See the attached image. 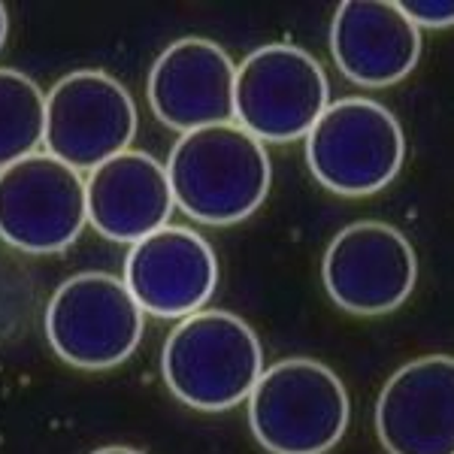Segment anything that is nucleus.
Returning a JSON list of instances; mask_svg holds the SVG:
<instances>
[{"label": "nucleus", "mask_w": 454, "mask_h": 454, "mask_svg": "<svg viewBox=\"0 0 454 454\" xmlns=\"http://www.w3.org/2000/svg\"><path fill=\"white\" fill-rule=\"evenodd\" d=\"M331 106V85L306 49L267 43L237 67L233 121L261 143L306 140Z\"/></svg>", "instance_id": "39448f33"}, {"label": "nucleus", "mask_w": 454, "mask_h": 454, "mask_svg": "<svg viewBox=\"0 0 454 454\" xmlns=\"http://www.w3.org/2000/svg\"><path fill=\"white\" fill-rule=\"evenodd\" d=\"M6 34H10V19H6V6L0 4V49L6 43Z\"/></svg>", "instance_id": "a211bd4d"}, {"label": "nucleus", "mask_w": 454, "mask_h": 454, "mask_svg": "<svg viewBox=\"0 0 454 454\" xmlns=\"http://www.w3.org/2000/svg\"><path fill=\"white\" fill-rule=\"evenodd\" d=\"M327 297L351 315L400 309L419 282V258L406 233L385 222H355L331 239L321 261Z\"/></svg>", "instance_id": "1a4fd4ad"}, {"label": "nucleus", "mask_w": 454, "mask_h": 454, "mask_svg": "<svg viewBox=\"0 0 454 454\" xmlns=\"http://www.w3.org/2000/svg\"><path fill=\"white\" fill-rule=\"evenodd\" d=\"M263 370L258 333L224 309H200L182 318L160 351L164 385L197 412H227L248 403Z\"/></svg>", "instance_id": "f03ea898"}, {"label": "nucleus", "mask_w": 454, "mask_h": 454, "mask_svg": "<svg viewBox=\"0 0 454 454\" xmlns=\"http://www.w3.org/2000/svg\"><path fill=\"white\" fill-rule=\"evenodd\" d=\"M149 106L179 134L233 121L237 64L207 36L173 40L149 73Z\"/></svg>", "instance_id": "9d476101"}, {"label": "nucleus", "mask_w": 454, "mask_h": 454, "mask_svg": "<svg viewBox=\"0 0 454 454\" xmlns=\"http://www.w3.org/2000/svg\"><path fill=\"white\" fill-rule=\"evenodd\" d=\"M400 10L406 12L415 27H451L454 25V0H403Z\"/></svg>", "instance_id": "dca6fc26"}, {"label": "nucleus", "mask_w": 454, "mask_h": 454, "mask_svg": "<svg viewBox=\"0 0 454 454\" xmlns=\"http://www.w3.org/2000/svg\"><path fill=\"white\" fill-rule=\"evenodd\" d=\"M137 106L130 91L104 70H76L46 94L43 149L73 170H98L130 149Z\"/></svg>", "instance_id": "0eeeda50"}, {"label": "nucleus", "mask_w": 454, "mask_h": 454, "mask_svg": "<svg viewBox=\"0 0 454 454\" xmlns=\"http://www.w3.org/2000/svg\"><path fill=\"white\" fill-rule=\"evenodd\" d=\"M167 176L176 207L188 218L227 227L261 209L273 167L261 140L227 121L182 134L167 158Z\"/></svg>", "instance_id": "f257e3e1"}, {"label": "nucleus", "mask_w": 454, "mask_h": 454, "mask_svg": "<svg viewBox=\"0 0 454 454\" xmlns=\"http://www.w3.org/2000/svg\"><path fill=\"white\" fill-rule=\"evenodd\" d=\"M331 55L348 82L385 88L406 79L421 58V31L391 0H346L331 21Z\"/></svg>", "instance_id": "4468645a"}, {"label": "nucleus", "mask_w": 454, "mask_h": 454, "mask_svg": "<svg viewBox=\"0 0 454 454\" xmlns=\"http://www.w3.org/2000/svg\"><path fill=\"white\" fill-rule=\"evenodd\" d=\"M91 454H143V451L128 449V445H106V449H98V451H91Z\"/></svg>", "instance_id": "f3484780"}, {"label": "nucleus", "mask_w": 454, "mask_h": 454, "mask_svg": "<svg viewBox=\"0 0 454 454\" xmlns=\"http://www.w3.org/2000/svg\"><path fill=\"white\" fill-rule=\"evenodd\" d=\"M88 224L109 243H130L164 231L176 209L167 164L149 152H121L85 179Z\"/></svg>", "instance_id": "ddd939ff"}, {"label": "nucleus", "mask_w": 454, "mask_h": 454, "mask_svg": "<svg viewBox=\"0 0 454 454\" xmlns=\"http://www.w3.org/2000/svg\"><path fill=\"white\" fill-rule=\"evenodd\" d=\"M376 434L387 454H454V355L415 357L387 379Z\"/></svg>", "instance_id": "f8f14e48"}, {"label": "nucleus", "mask_w": 454, "mask_h": 454, "mask_svg": "<svg viewBox=\"0 0 454 454\" xmlns=\"http://www.w3.org/2000/svg\"><path fill=\"white\" fill-rule=\"evenodd\" d=\"M406 160L397 115L370 98H346L325 109L306 134V164L318 185L342 197H370L391 185Z\"/></svg>", "instance_id": "20e7f679"}, {"label": "nucleus", "mask_w": 454, "mask_h": 454, "mask_svg": "<svg viewBox=\"0 0 454 454\" xmlns=\"http://www.w3.org/2000/svg\"><path fill=\"white\" fill-rule=\"evenodd\" d=\"M145 312L113 273L70 276L46 306V340L64 364L113 370L140 348Z\"/></svg>", "instance_id": "423d86ee"}, {"label": "nucleus", "mask_w": 454, "mask_h": 454, "mask_svg": "<svg viewBox=\"0 0 454 454\" xmlns=\"http://www.w3.org/2000/svg\"><path fill=\"white\" fill-rule=\"evenodd\" d=\"M88 224L85 179L49 152L0 170V239L27 254H58Z\"/></svg>", "instance_id": "6e6552de"}, {"label": "nucleus", "mask_w": 454, "mask_h": 454, "mask_svg": "<svg viewBox=\"0 0 454 454\" xmlns=\"http://www.w3.org/2000/svg\"><path fill=\"white\" fill-rule=\"evenodd\" d=\"M124 285L143 312L155 318H188L207 309L218 288L215 248L192 227L167 224L130 246Z\"/></svg>", "instance_id": "9b49d317"}, {"label": "nucleus", "mask_w": 454, "mask_h": 454, "mask_svg": "<svg viewBox=\"0 0 454 454\" xmlns=\"http://www.w3.org/2000/svg\"><path fill=\"white\" fill-rule=\"evenodd\" d=\"M46 140V94L31 76L0 67V170L36 155Z\"/></svg>", "instance_id": "2eb2a0df"}, {"label": "nucleus", "mask_w": 454, "mask_h": 454, "mask_svg": "<svg viewBox=\"0 0 454 454\" xmlns=\"http://www.w3.org/2000/svg\"><path fill=\"white\" fill-rule=\"evenodd\" d=\"M348 391L315 357H285L263 370L248 397V427L270 454H327L348 430Z\"/></svg>", "instance_id": "7ed1b4c3"}]
</instances>
